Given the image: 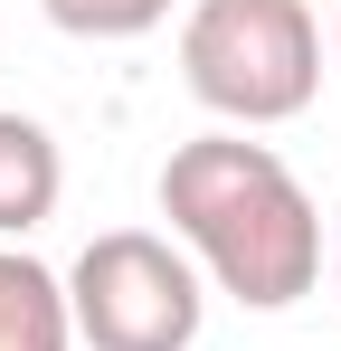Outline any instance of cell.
I'll use <instances>...</instances> for the list:
<instances>
[{
	"instance_id": "6da1fadb",
	"label": "cell",
	"mask_w": 341,
	"mask_h": 351,
	"mask_svg": "<svg viewBox=\"0 0 341 351\" xmlns=\"http://www.w3.org/2000/svg\"><path fill=\"white\" fill-rule=\"evenodd\" d=\"M152 199H162L180 256L218 294H237L247 313H284L323 285V209L275 143H247L227 123L190 133L162 162Z\"/></svg>"
},
{
	"instance_id": "7a4b0ae2",
	"label": "cell",
	"mask_w": 341,
	"mask_h": 351,
	"mask_svg": "<svg viewBox=\"0 0 341 351\" xmlns=\"http://www.w3.org/2000/svg\"><path fill=\"white\" fill-rule=\"evenodd\" d=\"M180 86L227 133L294 123L323 95V19H313V0H190Z\"/></svg>"
},
{
	"instance_id": "3957f363",
	"label": "cell",
	"mask_w": 341,
	"mask_h": 351,
	"mask_svg": "<svg viewBox=\"0 0 341 351\" xmlns=\"http://www.w3.org/2000/svg\"><path fill=\"white\" fill-rule=\"evenodd\" d=\"M66 323L86 351H190L209 323V276L162 228H105L66 266Z\"/></svg>"
},
{
	"instance_id": "277c9868",
	"label": "cell",
	"mask_w": 341,
	"mask_h": 351,
	"mask_svg": "<svg viewBox=\"0 0 341 351\" xmlns=\"http://www.w3.org/2000/svg\"><path fill=\"white\" fill-rule=\"evenodd\" d=\"M66 199V152L38 114L0 105V247H19L29 228H48Z\"/></svg>"
},
{
	"instance_id": "5b68a950",
	"label": "cell",
	"mask_w": 341,
	"mask_h": 351,
	"mask_svg": "<svg viewBox=\"0 0 341 351\" xmlns=\"http://www.w3.org/2000/svg\"><path fill=\"white\" fill-rule=\"evenodd\" d=\"M0 351H76L66 276H48L29 247H0Z\"/></svg>"
},
{
	"instance_id": "8992f818",
	"label": "cell",
	"mask_w": 341,
	"mask_h": 351,
	"mask_svg": "<svg viewBox=\"0 0 341 351\" xmlns=\"http://www.w3.org/2000/svg\"><path fill=\"white\" fill-rule=\"evenodd\" d=\"M48 10V29L66 38H95V48H123V38H152L170 19V0H38Z\"/></svg>"
},
{
	"instance_id": "52a82bcc",
	"label": "cell",
	"mask_w": 341,
	"mask_h": 351,
	"mask_svg": "<svg viewBox=\"0 0 341 351\" xmlns=\"http://www.w3.org/2000/svg\"><path fill=\"white\" fill-rule=\"evenodd\" d=\"M332 294H341V209H332Z\"/></svg>"
},
{
	"instance_id": "ba28073f",
	"label": "cell",
	"mask_w": 341,
	"mask_h": 351,
	"mask_svg": "<svg viewBox=\"0 0 341 351\" xmlns=\"http://www.w3.org/2000/svg\"><path fill=\"white\" fill-rule=\"evenodd\" d=\"M332 66H341V19H332Z\"/></svg>"
}]
</instances>
